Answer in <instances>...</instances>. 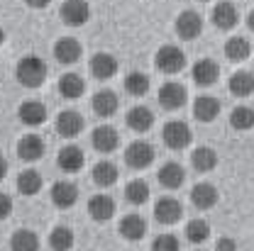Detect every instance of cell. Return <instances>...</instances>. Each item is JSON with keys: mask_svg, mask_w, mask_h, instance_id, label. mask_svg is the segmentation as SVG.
I'll return each instance as SVG.
<instances>
[{"mask_svg": "<svg viewBox=\"0 0 254 251\" xmlns=\"http://www.w3.org/2000/svg\"><path fill=\"white\" fill-rule=\"evenodd\" d=\"M47 73H49V66L44 63V59H39L37 54H27L22 56L20 61L15 63V78L20 86L30 88V91H37L44 86L47 81Z\"/></svg>", "mask_w": 254, "mask_h": 251, "instance_id": "cell-1", "label": "cell"}, {"mask_svg": "<svg viewBox=\"0 0 254 251\" xmlns=\"http://www.w3.org/2000/svg\"><path fill=\"white\" fill-rule=\"evenodd\" d=\"M186 63H189V59H186L184 49H179L176 44H164L157 54H154V66H157V71L166 73V76L181 73V71L186 68Z\"/></svg>", "mask_w": 254, "mask_h": 251, "instance_id": "cell-2", "label": "cell"}, {"mask_svg": "<svg viewBox=\"0 0 254 251\" xmlns=\"http://www.w3.org/2000/svg\"><path fill=\"white\" fill-rule=\"evenodd\" d=\"M161 139H164V147L171 149V151H184L186 147H190L193 142V132H190L189 122L184 120H171L166 122L161 129Z\"/></svg>", "mask_w": 254, "mask_h": 251, "instance_id": "cell-3", "label": "cell"}, {"mask_svg": "<svg viewBox=\"0 0 254 251\" xmlns=\"http://www.w3.org/2000/svg\"><path fill=\"white\" fill-rule=\"evenodd\" d=\"M157 158V151L154 147L147 142V139H134L129 147L125 149V163L132 168V171H144L154 163Z\"/></svg>", "mask_w": 254, "mask_h": 251, "instance_id": "cell-4", "label": "cell"}, {"mask_svg": "<svg viewBox=\"0 0 254 251\" xmlns=\"http://www.w3.org/2000/svg\"><path fill=\"white\" fill-rule=\"evenodd\" d=\"M189 102V91L184 83L179 81H166L161 88H159V105L169 112H176L181 107H186Z\"/></svg>", "mask_w": 254, "mask_h": 251, "instance_id": "cell-5", "label": "cell"}, {"mask_svg": "<svg viewBox=\"0 0 254 251\" xmlns=\"http://www.w3.org/2000/svg\"><path fill=\"white\" fill-rule=\"evenodd\" d=\"M59 15H62L64 25L83 27L91 20V5H88V0H64Z\"/></svg>", "mask_w": 254, "mask_h": 251, "instance_id": "cell-6", "label": "cell"}, {"mask_svg": "<svg viewBox=\"0 0 254 251\" xmlns=\"http://www.w3.org/2000/svg\"><path fill=\"white\" fill-rule=\"evenodd\" d=\"M91 147L98 154H113L120 147V132L113 125H98L91 132Z\"/></svg>", "mask_w": 254, "mask_h": 251, "instance_id": "cell-7", "label": "cell"}, {"mask_svg": "<svg viewBox=\"0 0 254 251\" xmlns=\"http://www.w3.org/2000/svg\"><path fill=\"white\" fill-rule=\"evenodd\" d=\"M210 22L222 32L235 30L237 22H240V10H237L230 0H220V2H215L213 10H210Z\"/></svg>", "mask_w": 254, "mask_h": 251, "instance_id": "cell-8", "label": "cell"}, {"mask_svg": "<svg viewBox=\"0 0 254 251\" xmlns=\"http://www.w3.org/2000/svg\"><path fill=\"white\" fill-rule=\"evenodd\" d=\"M181 217H184V205H181L176 198L164 195V198H159L157 202H154V220H157L159 224L171 227V224H176Z\"/></svg>", "mask_w": 254, "mask_h": 251, "instance_id": "cell-9", "label": "cell"}, {"mask_svg": "<svg viewBox=\"0 0 254 251\" xmlns=\"http://www.w3.org/2000/svg\"><path fill=\"white\" fill-rule=\"evenodd\" d=\"M190 78H193L195 86L210 88L220 78V66H218V61H213V59H198V61L190 66Z\"/></svg>", "mask_w": 254, "mask_h": 251, "instance_id": "cell-10", "label": "cell"}, {"mask_svg": "<svg viewBox=\"0 0 254 251\" xmlns=\"http://www.w3.org/2000/svg\"><path fill=\"white\" fill-rule=\"evenodd\" d=\"M118 68H120V63H118V59H115L110 51H98V54L91 56V61H88V71H91V76L98 78V81H110V78H115Z\"/></svg>", "mask_w": 254, "mask_h": 251, "instance_id": "cell-11", "label": "cell"}, {"mask_svg": "<svg viewBox=\"0 0 254 251\" xmlns=\"http://www.w3.org/2000/svg\"><path fill=\"white\" fill-rule=\"evenodd\" d=\"M52 205L59 210H71L78 202V186L73 181H57L52 190H49Z\"/></svg>", "mask_w": 254, "mask_h": 251, "instance_id": "cell-12", "label": "cell"}, {"mask_svg": "<svg viewBox=\"0 0 254 251\" xmlns=\"http://www.w3.org/2000/svg\"><path fill=\"white\" fill-rule=\"evenodd\" d=\"M174 30L176 34L181 37V39H198L200 34H203V17L195 12V10H184L179 17H176V22H174Z\"/></svg>", "mask_w": 254, "mask_h": 251, "instance_id": "cell-13", "label": "cell"}, {"mask_svg": "<svg viewBox=\"0 0 254 251\" xmlns=\"http://www.w3.org/2000/svg\"><path fill=\"white\" fill-rule=\"evenodd\" d=\"M83 56V47L76 37H62L57 39L54 44V59L62 63V66H73V63L81 61Z\"/></svg>", "mask_w": 254, "mask_h": 251, "instance_id": "cell-14", "label": "cell"}, {"mask_svg": "<svg viewBox=\"0 0 254 251\" xmlns=\"http://www.w3.org/2000/svg\"><path fill=\"white\" fill-rule=\"evenodd\" d=\"M83 127H86V120H83V115L81 112H76V110H62L59 115H57V122H54V129L66 137V139H76L81 132H83Z\"/></svg>", "mask_w": 254, "mask_h": 251, "instance_id": "cell-15", "label": "cell"}, {"mask_svg": "<svg viewBox=\"0 0 254 251\" xmlns=\"http://www.w3.org/2000/svg\"><path fill=\"white\" fill-rule=\"evenodd\" d=\"M220 110H222L220 100L210 93H203L193 100V117H195L198 122H203V125H210V122L220 115Z\"/></svg>", "mask_w": 254, "mask_h": 251, "instance_id": "cell-16", "label": "cell"}, {"mask_svg": "<svg viewBox=\"0 0 254 251\" xmlns=\"http://www.w3.org/2000/svg\"><path fill=\"white\" fill-rule=\"evenodd\" d=\"M190 205L195 207V210H213L215 205H218V200H220V193L218 188L213 186V183H208V181H203V183H195L193 188H190Z\"/></svg>", "mask_w": 254, "mask_h": 251, "instance_id": "cell-17", "label": "cell"}, {"mask_svg": "<svg viewBox=\"0 0 254 251\" xmlns=\"http://www.w3.org/2000/svg\"><path fill=\"white\" fill-rule=\"evenodd\" d=\"M86 210H88V215H91V220L93 222H100V224H105V222H110L115 217V200L110 198V195H105V193H98L93 195L91 200H88V205H86Z\"/></svg>", "mask_w": 254, "mask_h": 251, "instance_id": "cell-18", "label": "cell"}, {"mask_svg": "<svg viewBox=\"0 0 254 251\" xmlns=\"http://www.w3.org/2000/svg\"><path fill=\"white\" fill-rule=\"evenodd\" d=\"M125 125L127 129H132L134 134H147L154 127V112L147 105H134L129 107L125 115Z\"/></svg>", "mask_w": 254, "mask_h": 251, "instance_id": "cell-19", "label": "cell"}, {"mask_svg": "<svg viewBox=\"0 0 254 251\" xmlns=\"http://www.w3.org/2000/svg\"><path fill=\"white\" fill-rule=\"evenodd\" d=\"M57 166L62 168L64 173H78V171L86 166V154H83V149L76 147V144H66V147H62L59 154H57Z\"/></svg>", "mask_w": 254, "mask_h": 251, "instance_id": "cell-20", "label": "cell"}, {"mask_svg": "<svg viewBox=\"0 0 254 251\" xmlns=\"http://www.w3.org/2000/svg\"><path fill=\"white\" fill-rule=\"evenodd\" d=\"M17 156L22 158V161H27V163H34V161H39V158L47 154V144H44V139L39 137V134H25V137H20V142H17Z\"/></svg>", "mask_w": 254, "mask_h": 251, "instance_id": "cell-21", "label": "cell"}, {"mask_svg": "<svg viewBox=\"0 0 254 251\" xmlns=\"http://www.w3.org/2000/svg\"><path fill=\"white\" fill-rule=\"evenodd\" d=\"M147 229H149L147 220H144L142 215H137V212L125 215V217L120 220V227H118L120 237L127 239V242H142V239L147 237Z\"/></svg>", "mask_w": 254, "mask_h": 251, "instance_id": "cell-22", "label": "cell"}, {"mask_svg": "<svg viewBox=\"0 0 254 251\" xmlns=\"http://www.w3.org/2000/svg\"><path fill=\"white\" fill-rule=\"evenodd\" d=\"M91 110H93L98 117H113L118 110H120V98L115 91L110 88H103L91 98Z\"/></svg>", "mask_w": 254, "mask_h": 251, "instance_id": "cell-23", "label": "cell"}, {"mask_svg": "<svg viewBox=\"0 0 254 251\" xmlns=\"http://www.w3.org/2000/svg\"><path fill=\"white\" fill-rule=\"evenodd\" d=\"M157 178L166 190H179L186 183V168L179 161H166L164 166H159Z\"/></svg>", "mask_w": 254, "mask_h": 251, "instance_id": "cell-24", "label": "cell"}, {"mask_svg": "<svg viewBox=\"0 0 254 251\" xmlns=\"http://www.w3.org/2000/svg\"><path fill=\"white\" fill-rule=\"evenodd\" d=\"M17 117L20 122L27 127H39L47 122V105L42 100H25L17 107Z\"/></svg>", "mask_w": 254, "mask_h": 251, "instance_id": "cell-25", "label": "cell"}, {"mask_svg": "<svg viewBox=\"0 0 254 251\" xmlns=\"http://www.w3.org/2000/svg\"><path fill=\"white\" fill-rule=\"evenodd\" d=\"M118 178H120V171H118V166H115L113 161H108V158L98 161L93 166V171H91V181H93L98 188H113V186L118 183Z\"/></svg>", "mask_w": 254, "mask_h": 251, "instance_id": "cell-26", "label": "cell"}, {"mask_svg": "<svg viewBox=\"0 0 254 251\" xmlns=\"http://www.w3.org/2000/svg\"><path fill=\"white\" fill-rule=\"evenodd\" d=\"M225 59L232 63H242L247 61L250 56H252V44H250V39L247 37H230L227 42H225Z\"/></svg>", "mask_w": 254, "mask_h": 251, "instance_id": "cell-27", "label": "cell"}, {"mask_svg": "<svg viewBox=\"0 0 254 251\" xmlns=\"http://www.w3.org/2000/svg\"><path fill=\"white\" fill-rule=\"evenodd\" d=\"M59 93H62V98H66V100H78L81 95L86 93V81H83V76H81V73H73V71L64 73L62 78H59Z\"/></svg>", "mask_w": 254, "mask_h": 251, "instance_id": "cell-28", "label": "cell"}, {"mask_svg": "<svg viewBox=\"0 0 254 251\" xmlns=\"http://www.w3.org/2000/svg\"><path fill=\"white\" fill-rule=\"evenodd\" d=\"M190 166L198 173H210L218 166V151L213 147H198L190 151Z\"/></svg>", "mask_w": 254, "mask_h": 251, "instance_id": "cell-29", "label": "cell"}, {"mask_svg": "<svg viewBox=\"0 0 254 251\" xmlns=\"http://www.w3.org/2000/svg\"><path fill=\"white\" fill-rule=\"evenodd\" d=\"M227 91L235 98H250L254 93V73L252 71H235L227 81Z\"/></svg>", "mask_w": 254, "mask_h": 251, "instance_id": "cell-30", "label": "cell"}, {"mask_svg": "<svg viewBox=\"0 0 254 251\" xmlns=\"http://www.w3.org/2000/svg\"><path fill=\"white\" fill-rule=\"evenodd\" d=\"M73 244H76V234H73L71 227L57 224L52 229V234H49V247H52V251H71Z\"/></svg>", "mask_w": 254, "mask_h": 251, "instance_id": "cell-31", "label": "cell"}, {"mask_svg": "<svg viewBox=\"0 0 254 251\" xmlns=\"http://www.w3.org/2000/svg\"><path fill=\"white\" fill-rule=\"evenodd\" d=\"M152 88V81L147 73L142 71H129L125 76V93H129L132 98H144Z\"/></svg>", "mask_w": 254, "mask_h": 251, "instance_id": "cell-32", "label": "cell"}, {"mask_svg": "<svg viewBox=\"0 0 254 251\" xmlns=\"http://www.w3.org/2000/svg\"><path fill=\"white\" fill-rule=\"evenodd\" d=\"M149 195H152V190L144 178H132L125 186V200L129 205H144L149 200Z\"/></svg>", "mask_w": 254, "mask_h": 251, "instance_id": "cell-33", "label": "cell"}, {"mask_svg": "<svg viewBox=\"0 0 254 251\" xmlns=\"http://www.w3.org/2000/svg\"><path fill=\"white\" fill-rule=\"evenodd\" d=\"M12 251H39V237L32 229H15L10 237Z\"/></svg>", "mask_w": 254, "mask_h": 251, "instance_id": "cell-34", "label": "cell"}, {"mask_svg": "<svg viewBox=\"0 0 254 251\" xmlns=\"http://www.w3.org/2000/svg\"><path fill=\"white\" fill-rule=\"evenodd\" d=\"M42 173L39 171H34V168H27V171H22L20 176H17V190L22 193V195H27V198H32V195H37L39 190H42Z\"/></svg>", "mask_w": 254, "mask_h": 251, "instance_id": "cell-35", "label": "cell"}, {"mask_svg": "<svg viewBox=\"0 0 254 251\" xmlns=\"http://www.w3.org/2000/svg\"><path fill=\"white\" fill-rule=\"evenodd\" d=\"M230 127L237 132H250L254 129V107L250 105H237L230 112Z\"/></svg>", "mask_w": 254, "mask_h": 251, "instance_id": "cell-36", "label": "cell"}, {"mask_svg": "<svg viewBox=\"0 0 254 251\" xmlns=\"http://www.w3.org/2000/svg\"><path fill=\"white\" fill-rule=\"evenodd\" d=\"M186 239H189L190 244H205L208 239H210V224H208V220H203V217H195V220H190L189 224H186Z\"/></svg>", "mask_w": 254, "mask_h": 251, "instance_id": "cell-37", "label": "cell"}, {"mask_svg": "<svg viewBox=\"0 0 254 251\" xmlns=\"http://www.w3.org/2000/svg\"><path fill=\"white\" fill-rule=\"evenodd\" d=\"M152 251H181V244H179V237L174 234H159L152 242Z\"/></svg>", "mask_w": 254, "mask_h": 251, "instance_id": "cell-38", "label": "cell"}, {"mask_svg": "<svg viewBox=\"0 0 254 251\" xmlns=\"http://www.w3.org/2000/svg\"><path fill=\"white\" fill-rule=\"evenodd\" d=\"M12 215V198L7 193H0V222Z\"/></svg>", "mask_w": 254, "mask_h": 251, "instance_id": "cell-39", "label": "cell"}, {"mask_svg": "<svg viewBox=\"0 0 254 251\" xmlns=\"http://www.w3.org/2000/svg\"><path fill=\"white\" fill-rule=\"evenodd\" d=\"M215 251H237V239L232 237H220L215 242Z\"/></svg>", "mask_w": 254, "mask_h": 251, "instance_id": "cell-40", "label": "cell"}, {"mask_svg": "<svg viewBox=\"0 0 254 251\" xmlns=\"http://www.w3.org/2000/svg\"><path fill=\"white\" fill-rule=\"evenodd\" d=\"M25 2L30 5L32 10H42V7H47V5H49L52 0H25Z\"/></svg>", "mask_w": 254, "mask_h": 251, "instance_id": "cell-41", "label": "cell"}, {"mask_svg": "<svg viewBox=\"0 0 254 251\" xmlns=\"http://www.w3.org/2000/svg\"><path fill=\"white\" fill-rule=\"evenodd\" d=\"M7 176V161H5V156H0V181Z\"/></svg>", "mask_w": 254, "mask_h": 251, "instance_id": "cell-42", "label": "cell"}, {"mask_svg": "<svg viewBox=\"0 0 254 251\" xmlns=\"http://www.w3.org/2000/svg\"><path fill=\"white\" fill-rule=\"evenodd\" d=\"M247 27L250 32H254V10H250V15H247Z\"/></svg>", "mask_w": 254, "mask_h": 251, "instance_id": "cell-43", "label": "cell"}, {"mask_svg": "<svg viewBox=\"0 0 254 251\" xmlns=\"http://www.w3.org/2000/svg\"><path fill=\"white\" fill-rule=\"evenodd\" d=\"M2 44H5V30L0 27V47H2Z\"/></svg>", "mask_w": 254, "mask_h": 251, "instance_id": "cell-44", "label": "cell"}, {"mask_svg": "<svg viewBox=\"0 0 254 251\" xmlns=\"http://www.w3.org/2000/svg\"><path fill=\"white\" fill-rule=\"evenodd\" d=\"M193 251H200V249H193Z\"/></svg>", "mask_w": 254, "mask_h": 251, "instance_id": "cell-45", "label": "cell"}, {"mask_svg": "<svg viewBox=\"0 0 254 251\" xmlns=\"http://www.w3.org/2000/svg\"><path fill=\"white\" fill-rule=\"evenodd\" d=\"M200 2H205V0H200Z\"/></svg>", "mask_w": 254, "mask_h": 251, "instance_id": "cell-46", "label": "cell"}]
</instances>
